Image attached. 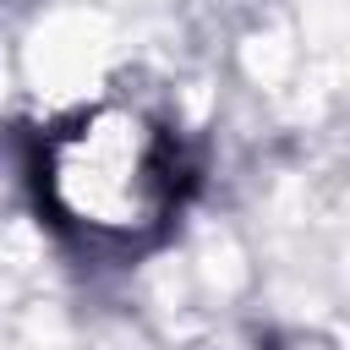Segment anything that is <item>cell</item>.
<instances>
[{
  "label": "cell",
  "mask_w": 350,
  "mask_h": 350,
  "mask_svg": "<svg viewBox=\"0 0 350 350\" xmlns=\"http://www.w3.org/2000/svg\"><path fill=\"white\" fill-rule=\"evenodd\" d=\"M55 202L93 230H148L175 197L164 131L131 109H98L49 148Z\"/></svg>",
  "instance_id": "1"
}]
</instances>
